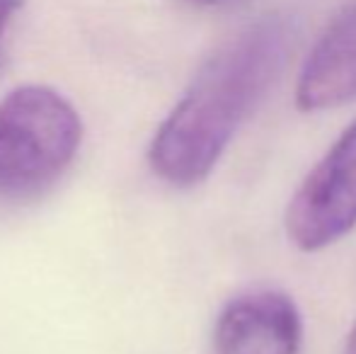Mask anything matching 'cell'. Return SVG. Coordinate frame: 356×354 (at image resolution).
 <instances>
[{"mask_svg":"<svg viewBox=\"0 0 356 354\" xmlns=\"http://www.w3.org/2000/svg\"><path fill=\"white\" fill-rule=\"evenodd\" d=\"M356 226V122L300 182L286 209V233L305 252L339 241Z\"/></svg>","mask_w":356,"mask_h":354,"instance_id":"3","label":"cell"},{"mask_svg":"<svg viewBox=\"0 0 356 354\" xmlns=\"http://www.w3.org/2000/svg\"><path fill=\"white\" fill-rule=\"evenodd\" d=\"M194 5H204V8H233V5H240L243 0H189Z\"/></svg>","mask_w":356,"mask_h":354,"instance_id":"7","label":"cell"},{"mask_svg":"<svg viewBox=\"0 0 356 354\" xmlns=\"http://www.w3.org/2000/svg\"><path fill=\"white\" fill-rule=\"evenodd\" d=\"M344 354H356V325H354V330L349 332V340H347V350H344Z\"/></svg>","mask_w":356,"mask_h":354,"instance_id":"8","label":"cell"},{"mask_svg":"<svg viewBox=\"0 0 356 354\" xmlns=\"http://www.w3.org/2000/svg\"><path fill=\"white\" fill-rule=\"evenodd\" d=\"M291 42L293 29L284 17H264L225 42L153 136L148 158L155 175L172 187H194L207 179L272 88Z\"/></svg>","mask_w":356,"mask_h":354,"instance_id":"1","label":"cell"},{"mask_svg":"<svg viewBox=\"0 0 356 354\" xmlns=\"http://www.w3.org/2000/svg\"><path fill=\"white\" fill-rule=\"evenodd\" d=\"M356 97V5L344 10L305 58L296 86V102L318 112Z\"/></svg>","mask_w":356,"mask_h":354,"instance_id":"5","label":"cell"},{"mask_svg":"<svg viewBox=\"0 0 356 354\" xmlns=\"http://www.w3.org/2000/svg\"><path fill=\"white\" fill-rule=\"evenodd\" d=\"M19 5H22V0H0V37H3L5 27L10 24L13 15L19 10Z\"/></svg>","mask_w":356,"mask_h":354,"instance_id":"6","label":"cell"},{"mask_svg":"<svg viewBox=\"0 0 356 354\" xmlns=\"http://www.w3.org/2000/svg\"><path fill=\"white\" fill-rule=\"evenodd\" d=\"M300 313L282 291L243 293L216 321L213 354H300Z\"/></svg>","mask_w":356,"mask_h":354,"instance_id":"4","label":"cell"},{"mask_svg":"<svg viewBox=\"0 0 356 354\" xmlns=\"http://www.w3.org/2000/svg\"><path fill=\"white\" fill-rule=\"evenodd\" d=\"M83 138L78 112L63 95L22 86L0 99V194L29 199L63 175Z\"/></svg>","mask_w":356,"mask_h":354,"instance_id":"2","label":"cell"}]
</instances>
